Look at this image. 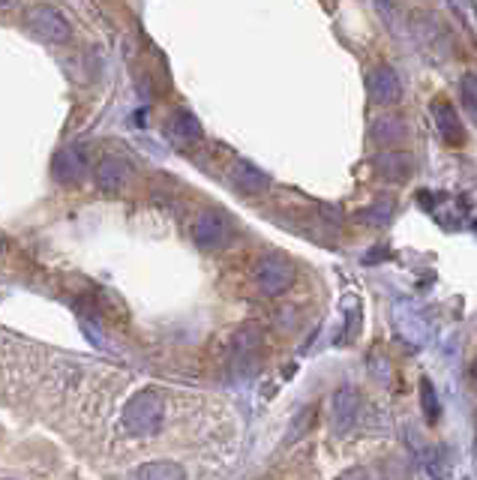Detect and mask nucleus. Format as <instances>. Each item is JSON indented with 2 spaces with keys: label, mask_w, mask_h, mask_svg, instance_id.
I'll return each mask as SVG.
<instances>
[{
  "label": "nucleus",
  "mask_w": 477,
  "mask_h": 480,
  "mask_svg": "<svg viewBox=\"0 0 477 480\" xmlns=\"http://www.w3.org/2000/svg\"><path fill=\"white\" fill-rule=\"evenodd\" d=\"M166 423V396L159 390H139L126 403L124 414H120V429L133 438H144L159 432Z\"/></svg>",
  "instance_id": "nucleus-1"
},
{
  "label": "nucleus",
  "mask_w": 477,
  "mask_h": 480,
  "mask_svg": "<svg viewBox=\"0 0 477 480\" xmlns=\"http://www.w3.org/2000/svg\"><path fill=\"white\" fill-rule=\"evenodd\" d=\"M253 283L258 285V292L268 294V298H279V294H286L291 283H295V268H291V261L282 259V255H264L253 268Z\"/></svg>",
  "instance_id": "nucleus-2"
},
{
  "label": "nucleus",
  "mask_w": 477,
  "mask_h": 480,
  "mask_svg": "<svg viewBox=\"0 0 477 480\" xmlns=\"http://www.w3.org/2000/svg\"><path fill=\"white\" fill-rule=\"evenodd\" d=\"M262 327L244 324L231 340V366L238 375H249L258 366V355H262Z\"/></svg>",
  "instance_id": "nucleus-3"
},
{
  "label": "nucleus",
  "mask_w": 477,
  "mask_h": 480,
  "mask_svg": "<svg viewBox=\"0 0 477 480\" xmlns=\"http://www.w3.org/2000/svg\"><path fill=\"white\" fill-rule=\"evenodd\" d=\"M229 235H231V226L220 211H205L196 220V226H192V237H196V244L205 246V250L222 246L225 240H229Z\"/></svg>",
  "instance_id": "nucleus-4"
},
{
  "label": "nucleus",
  "mask_w": 477,
  "mask_h": 480,
  "mask_svg": "<svg viewBox=\"0 0 477 480\" xmlns=\"http://www.w3.org/2000/svg\"><path fill=\"white\" fill-rule=\"evenodd\" d=\"M367 87H369V96H373L378 106H393V102H400V96H402V84L391 67L369 69Z\"/></svg>",
  "instance_id": "nucleus-5"
},
{
  "label": "nucleus",
  "mask_w": 477,
  "mask_h": 480,
  "mask_svg": "<svg viewBox=\"0 0 477 480\" xmlns=\"http://www.w3.org/2000/svg\"><path fill=\"white\" fill-rule=\"evenodd\" d=\"M433 117H435V130H439L444 144L457 148V144L465 141V130H463V124H459V117H457V108L450 106V102H444V100L433 102Z\"/></svg>",
  "instance_id": "nucleus-6"
},
{
  "label": "nucleus",
  "mask_w": 477,
  "mask_h": 480,
  "mask_svg": "<svg viewBox=\"0 0 477 480\" xmlns=\"http://www.w3.org/2000/svg\"><path fill=\"white\" fill-rule=\"evenodd\" d=\"M358 414H360L358 390H354V388L336 390V396H334V423H336V432H349L354 423H358Z\"/></svg>",
  "instance_id": "nucleus-7"
},
{
  "label": "nucleus",
  "mask_w": 477,
  "mask_h": 480,
  "mask_svg": "<svg viewBox=\"0 0 477 480\" xmlns=\"http://www.w3.org/2000/svg\"><path fill=\"white\" fill-rule=\"evenodd\" d=\"M231 183H234V189L244 192V196H258V192H264L271 187V178L264 172H258L255 165L238 163L231 172Z\"/></svg>",
  "instance_id": "nucleus-8"
},
{
  "label": "nucleus",
  "mask_w": 477,
  "mask_h": 480,
  "mask_svg": "<svg viewBox=\"0 0 477 480\" xmlns=\"http://www.w3.org/2000/svg\"><path fill=\"white\" fill-rule=\"evenodd\" d=\"M129 178V163L126 159H117V156H105L100 165H96V183L100 189L105 192H115L126 183Z\"/></svg>",
  "instance_id": "nucleus-9"
},
{
  "label": "nucleus",
  "mask_w": 477,
  "mask_h": 480,
  "mask_svg": "<svg viewBox=\"0 0 477 480\" xmlns=\"http://www.w3.org/2000/svg\"><path fill=\"white\" fill-rule=\"evenodd\" d=\"M166 132H168V139L177 144H192L201 139V126H198L196 115H190V111H177V115H172Z\"/></svg>",
  "instance_id": "nucleus-10"
},
{
  "label": "nucleus",
  "mask_w": 477,
  "mask_h": 480,
  "mask_svg": "<svg viewBox=\"0 0 477 480\" xmlns=\"http://www.w3.org/2000/svg\"><path fill=\"white\" fill-rule=\"evenodd\" d=\"M85 165H87V159L82 154V148H69L54 159V174H58L61 183H76L85 174Z\"/></svg>",
  "instance_id": "nucleus-11"
},
{
  "label": "nucleus",
  "mask_w": 477,
  "mask_h": 480,
  "mask_svg": "<svg viewBox=\"0 0 477 480\" xmlns=\"http://www.w3.org/2000/svg\"><path fill=\"white\" fill-rule=\"evenodd\" d=\"M34 28L45 39H52V43H61V39H67V34H69L67 21H63L61 15L52 10V6H45V10H36L34 12Z\"/></svg>",
  "instance_id": "nucleus-12"
},
{
  "label": "nucleus",
  "mask_w": 477,
  "mask_h": 480,
  "mask_svg": "<svg viewBox=\"0 0 477 480\" xmlns=\"http://www.w3.org/2000/svg\"><path fill=\"white\" fill-rule=\"evenodd\" d=\"M406 135H408V126L402 117H396V115L376 117V124H373V139L376 141L396 144V141H406Z\"/></svg>",
  "instance_id": "nucleus-13"
},
{
  "label": "nucleus",
  "mask_w": 477,
  "mask_h": 480,
  "mask_svg": "<svg viewBox=\"0 0 477 480\" xmlns=\"http://www.w3.org/2000/svg\"><path fill=\"white\" fill-rule=\"evenodd\" d=\"M376 165H378V172H382L387 180H406L411 174V156L408 154H396V150H387L384 156H378Z\"/></svg>",
  "instance_id": "nucleus-14"
},
{
  "label": "nucleus",
  "mask_w": 477,
  "mask_h": 480,
  "mask_svg": "<svg viewBox=\"0 0 477 480\" xmlns=\"http://www.w3.org/2000/svg\"><path fill=\"white\" fill-rule=\"evenodd\" d=\"M139 480H183V468L174 462H148L139 468Z\"/></svg>",
  "instance_id": "nucleus-15"
},
{
  "label": "nucleus",
  "mask_w": 477,
  "mask_h": 480,
  "mask_svg": "<svg viewBox=\"0 0 477 480\" xmlns=\"http://www.w3.org/2000/svg\"><path fill=\"white\" fill-rule=\"evenodd\" d=\"M459 93H463V108L472 124H477V78L463 76V84H459Z\"/></svg>",
  "instance_id": "nucleus-16"
},
{
  "label": "nucleus",
  "mask_w": 477,
  "mask_h": 480,
  "mask_svg": "<svg viewBox=\"0 0 477 480\" xmlns=\"http://www.w3.org/2000/svg\"><path fill=\"white\" fill-rule=\"evenodd\" d=\"M420 403H424V414H426V420L435 423V418H439V396H435V390H433L430 379L420 381Z\"/></svg>",
  "instance_id": "nucleus-17"
},
{
  "label": "nucleus",
  "mask_w": 477,
  "mask_h": 480,
  "mask_svg": "<svg viewBox=\"0 0 477 480\" xmlns=\"http://www.w3.org/2000/svg\"><path fill=\"white\" fill-rule=\"evenodd\" d=\"M360 220L369 222V226H384L391 220V204H376L369 211H360Z\"/></svg>",
  "instance_id": "nucleus-18"
},
{
  "label": "nucleus",
  "mask_w": 477,
  "mask_h": 480,
  "mask_svg": "<svg viewBox=\"0 0 477 480\" xmlns=\"http://www.w3.org/2000/svg\"><path fill=\"white\" fill-rule=\"evenodd\" d=\"M345 318H349V336H354V333H358V300H354V298H349V300H345Z\"/></svg>",
  "instance_id": "nucleus-19"
},
{
  "label": "nucleus",
  "mask_w": 477,
  "mask_h": 480,
  "mask_svg": "<svg viewBox=\"0 0 477 480\" xmlns=\"http://www.w3.org/2000/svg\"><path fill=\"white\" fill-rule=\"evenodd\" d=\"M315 418V412L312 408H306V412L301 414V418H297V423H295V432H291V438H301L303 432H306V423H310Z\"/></svg>",
  "instance_id": "nucleus-20"
},
{
  "label": "nucleus",
  "mask_w": 477,
  "mask_h": 480,
  "mask_svg": "<svg viewBox=\"0 0 477 480\" xmlns=\"http://www.w3.org/2000/svg\"><path fill=\"white\" fill-rule=\"evenodd\" d=\"M474 381H477V364H474Z\"/></svg>",
  "instance_id": "nucleus-21"
},
{
  "label": "nucleus",
  "mask_w": 477,
  "mask_h": 480,
  "mask_svg": "<svg viewBox=\"0 0 477 480\" xmlns=\"http://www.w3.org/2000/svg\"><path fill=\"white\" fill-rule=\"evenodd\" d=\"M0 250H4V240H0Z\"/></svg>",
  "instance_id": "nucleus-22"
}]
</instances>
